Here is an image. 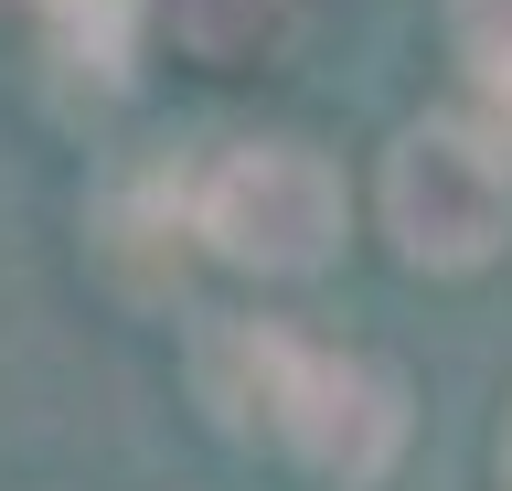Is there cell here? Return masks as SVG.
I'll list each match as a JSON object with an SVG mask.
<instances>
[{
  "mask_svg": "<svg viewBox=\"0 0 512 491\" xmlns=\"http://www.w3.org/2000/svg\"><path fill=\"white\" fill-rule=\"evenodd\" d=\"M203 406H214L235 438H278L310 481L331 491H374L395 459H406V385H395V363L374 353H342V342H299L278 321H214L203 331Z\"/></svg>",
  "mask_w": 512,
  "mask_h": 491,
  "instance_id": "1",
  "label": "cell"
},
{
  "mask_svg": "<svg viewBox=\"0 0 512 491\" xmlns=\"http://www.w3.org/2000/svg\"><path fill=\"white\" fill-rule=\"evenodd\" d=\"M182 225L246 278H310V267L342 257L352 193L310 139H224L203 161V182H192Z\"/></svg>",
  "mask_w": 512,
  "mask_h": 491,
  "instance_id": "2",
  "label": "cell"
},
{
  "mask_svg": "<svg viewBox=\"0 0 512 491\" xmlns=\"http://www.w3.org/2000/svg\"><path fill=\"white\" fill-rule=\"evenodd\" d=\"M374 203L416 278H470L512 246V150L470 118H416L384 150Z\"/></svg>",
  "mask_w": 512,
  "mask_h": 491,
  "instance_id": "3",
  "label": "cell"
},
{
  "mask_svg": "<svg viewBox=\"0 0 512 491\" xmlns=\"http://www.w3.org/2000/svg\"><path fill=\"white\" fill-rule=\"evenodd\" d=\"M54 11V43H64V65H86L96 86H118L128 54H139V33L160 22V0H43Z\"/></svg>",
  "mask_w": 512,
  "mask_h": 491,
  "instance_id": "4",
  "label": "cell"
},
{
  "mask_svg": "<svg viewBox=\"0 0 512 491\" xmlns=\"http://www.w3.org/2000/svg\"><path fill=\"white\" fill-rule=\"evenodd\" d=\"M448 54L480 97L512 107V0H448Z\"/></svg>",
  "mask_w": 512,
  "mask_h": 491,
  "instance_id": "5",
  "label": "cell"
},
{
  "mask_svg": "<svg viewBox=\"0 0 512 491\" xmlns=\"http://www.w3.org/2000/svg\"><path fill=\"white\" fill-rule=\"evenodd\" d=\"M278 11H288V0H160V22H171L203 65H235V54H246Z\"/></svg>",
  "mask_w": 512,
  "mask_h": 491,
  "instance_id": "6",
  "label": "cell"
},
{
  "mask_svg": "<svg viewBox=\"0 0 512 491\" xmlns=\"http://www.w3.org/2000/svg\"><path fill=\"white\" fill-rule=\"evenodd\" d=\"M502 481H512V417H502Z\"/></svg>",
  "mask_w": 512,
  "mask_h": 491,
  "instance_id": "7",
  "label": "cell"
},
{
  "mask_svg": "<svg viewBox=\"0 0 512 491\" xmlns=\"http://www.w3.org/2000/svg\"><path fill=\"white\" fill-rule=\"evenodd\" d=\"M0 11H43V0H0Z\"/></svg>",
  "mask_w": 512,
  "mask_h": 491,
  "instance_id": "8",
  "label": "cell"
}]
</instances>
